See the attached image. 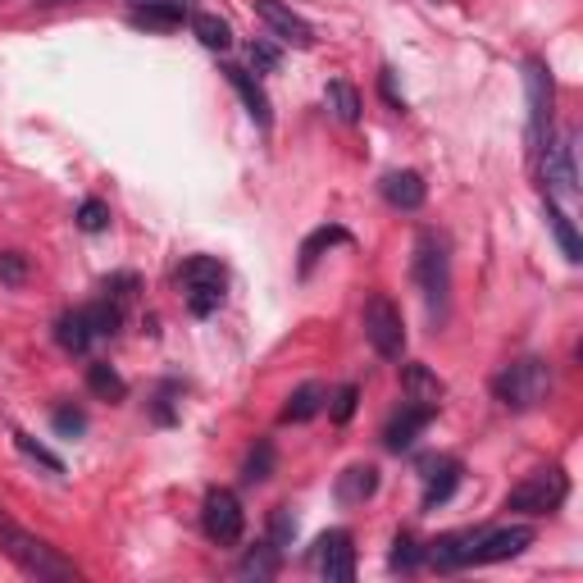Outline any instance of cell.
<instances>
[{"instance_id":"cell-23","label":"cell","mask_w":583,"mask_h":583,"mask_svg":"<svg viewBox=\"0 0 583 583\" xmlns=\"http://www.w3.org/2000/svg\"><path fill=\"white\" fill-rule=\"evenodd\" d=\"M183 19H191L183 6H133V14H128L133 28H150V32H174V28H183Z\"/></svg>"},{"instance_id":"cell-10","label":"cell","mask_w":583,"mask_h":583,"mask_svg":"<svg viewBox=\"0 0 583 583\" xmlns=\"http://www.w3.org/2000/svg\"><path fill=\"white\" fill-rule=\"evenodd\" d=\"M315 570L329 583H352L356 579V538L352 529H329L315 542Z\"/></svg>"},{"instance_id":"cell-21","label":"cell","mask_w":583,"mask_h":583,"mask_svg":"<svg viewBox=\"0 0 583 583\" xmlns=\"http://www.w3.org/2000/svg\"><path fill=\"white\" fill-rule=\"evenodd\" d=\"M324 105L337 124H361V92L346 83V77H333V83L324 87Z\"/></svg>"},{"instance_id":"cell-1","label":"cell","mask_w":583,"mask_h":583,"mask_svg":"<svg viewBox=\"0 0 583 583\" xmlns=\"http://www.w3.org/2000/svg\"><path fill=\"white\" fill-rule=\"evenodd\" d=\"M0 552H6L28 579H42V583H77V565L64 561L46 538L28 533L19 520H10L0 511Z\"/></svg>"},{"instance_id":"cell-34","label":"cell","mask_w":583,"mask_h":583,"mask_svg":"<svg viewBox=\"0 0 583 583\" xmlns=\"http://www.w3.org/2000/svg\"><path fill=\"white\" fill-rule=\"evenodd\" d=\"M0 283L23 288L28 283V256L23 251H0Z\"/></svg>"},{"instance_id":"cell-17","label":"cell","mask_w":583,"mask_h":583,"mask_svg":"<svg viewBox=\"0 0 583 583\" xmlns=\"http://www.w3.org/2000/svg\"><path fill=\"white\" fill-rule=\"evenodd\" d=\"M402 393H406L410 406H429V410H438L443 397H447V387H443V378H438L429 365H406V369H402Z\"/></svg>"},{"instance_id":"cell-27","label":"cell","mask_w":583,"mask_h":583,"mask_svg":"<svg viewBox=\"0 0 583 583\" xmlns=\"http://www.w3.org/2000/svg\"><path fill=\"white\" fill-rule=\"evenodd\" d=\"M279 556H283V552L264 538L260 548H251V552L238 561V574H242V579H274V574H279Z\"/></svg>"},{"instance_id":"cell-5","label":"cell","mask_w":583,"mask_h":583,"mask_svg":"<svg viewBox=\"0 0 583 583\" xmlns=\"http://www.w3.org/2000/svg\"><path fill=\"white\" fill-rule=\"evenodd\" d=\"M178 288H183V301L197 320L215 315L223 305V288H228V274L215 256H187L183 269H178Z\"/></svg>"},{"instance_id":"cell-15","label":"cell","mask_w":583,"mask_h":583,"mask_svg":"<svg viewBox=\"0 0 583 583\" xmlns=\"http://www.w3.org/2000/svg\"><path fill=\"white\" fill-rule=\"evenodd\" d=\"M223 77L232 83V92L242 96V105H247V114L256 119V128H269V124H274V110H269V96H264V87L256 83V73H251V69H242V64H223Z\"/></svg>"},{"instance_id":"cell-16","label":"cell","mask_w":583,"mask_h":583,"mask_svg":"<svg viewBox=\"0 0 583 583\" xmlns=\"http://www.w3.org/2000/svg\"><path fill=\"white\" fill-rule=\"evenodd\" d=\"M383 191V201L393 206V210H419L424 201H429V187H424V178L415 169H397V174H387L378 183Z\"/></svg>"},{"instance_id":"cell-6","label":"cell","mask_w":583,"mask_h":583,"mask_svg":"<svg viewBox=\"0 0 583 583\" xmlns=\"http://www.w3.org/2000/svg\"><path fill=\"white\" fill-rule=\"evenodd\" d=\"M565 497H570L565 470L548 465V470H533L524 483H516V488L507 492V511H520V516H552V511H561Z\"/></svg>"},{"instance_id":"cell-22","label":"cell","mask_w":583,"mask_h":583,"mask_svg":"<svg viewBox=\"0 0 583 583\" xmlns=\"http://www.w3.org/2000/svg\"><path fill=\"white\" fill-rule=\"evenodd\" d=\"M324 406H329V393H324V387H320V383H301L296 393H292V402L283 406V419H288V424H305V419H315Z\"/></svg>"},{"instance_id":"cell-14","label":"cell","mask_w":583,"mask_h":583,"mask_svg":"<svg viewBox=\"0 0 583 583\" xmlns=\"http://www.w3.org/2000/svg\"><path fill=\"white\" fill-rule=\"evenodd\" d=\"M434 415H438V410H429V406H402L393 419H387V429H383V447H387V451H410V447H415V438L434 424Z\"/></svg>"},{"instance_id":"cell-43","label":"cell","mask_w":583,"mask_h":583,"mask_svg":"<svg viewBox=\"0 0 583 583\" xmlns=\"http://www.w3.org/2000/svg\"><path fill=\"white\" fill-rule=\"evenodd\" d=\"M46 6H60V0H46Z\"/></svg>"},{"instance_id":"cell-3","label":"cell","mask_w":583,"mask_h":583,"mask_svg":"<svg viewBox=\"0 0 583 583\" xmlns=\"http://www.w3.org/2000/svg\"><path fill=\"white\" fill-rule=\"evenodd\" d=\"M492 393H497V402L507 410H533L552 393V369H548V361H538V356H520V361H511L507 369L497 374Z\"/></svg>"},{"instance_id":"cell-28","label":"cell","mask_w":583,"mask_h":583,"mask_svg":"<svg viewBox=\"0 0 583 583\" xmlns=\"http://www.w3.org/2000/svg\"><path fill=\"white\" fill-rule=\"evenodd\" d=\"M274 465H279V451H274V443H269V438H260V443L247 451V460H242V483H264L269 475H274Z\"/></svg>"},{"instance_id":"cell-31","label":"cell","mask_w":583,"mask_h":583,"mask_svg":"<svg viewBox=\"0 0 583 583\" xmlns=\"http://www.w3.org/2000/svg\"><path fill=\"white\" fill-rule=\"evenodd\" d=\"M387 565H393L397 574H415L424 565V548H419L410 533H397L393 538V552H387Z\"/></svg>"},{"instance_id":"cell-33","label":"cell","mask_w":583,"mask_h":583,"mask_svg":"<svg viewBox=\"0 0 583 583\" xmlns=\"http://www.w3.org/2000/svg\"><path fill=\"white\" fill-rule=\"evenodd\" d=\"M269 542H274L279 552H288L292 542H296V516H292V507H274V511H269Z\"/></svg>"},{"instance_id":"cell-40","label":"cell","mask_w":583,"mask_h":583,"mask_svg":"<svg viewBox=\"0 0 583 583\" xmlns=\"http://www.w3.org/2000/svg\"><path fill=\"white\" fill-rule=\"evenodd\" d=\"M174 393H178V387H174V383H165V387H160V397H155V419H160V424H174V419H178Z\"/></svg>"},{"instance_id":"cell-9","label":"cell","mask_w":583,"mask_h":583,"mask_svg":"<svg viewBox=\"0 0 583 583\" xmlns=\"http://www.w3.org/2000/svg\"><path fill=\"white\" fill-rule=\"evenodd\" d=\"M201 529L210 542H219V548H232V542L242 538L247 529V511L232 488H210L206 501H201Z\"/></svg>"},{"instance_id":"cell-24","label":"cell","mask_w":583,"mask_h":583,"mask_svg":"<svg viewBox=\"0 0 583 583\" xmlns=\"http://www.w3.org/2000/svg\"><path fill=\"white\" fill-rule=\"evenodd\" d=\"M187 23H191V37H197L206 51H228V46H232L228 19H219V14H191Z\"/></svg>"},{"instance_id":"cell-39","label":"cell","mask_w":583,"mask_h":583,"mask_svg":"<svg viewBox=\"0 0 583 583\" xmlns=\"http://www.w3.org/2000/svg\"><path fill=\"white\" fill-rule=\"evenodd\" d=\"M378 92H383V101H387V105H393L397 114L406 110V96L397 92V73H393V69H387V64L378 69Z\"/></svg>"},{"instance_id":"cell-12","label":"cell","mask_w":583,"mask_h":583,"mask_svg":"<svg viewBox=\"0 0 583 583\" xmlns=\"http://www.w3.org/2000/svg\"><path fill=\"white\" fill-rule=\"evenodd\" d=\"M524 548H533V529L529 524H511V529H483L475 552H470V565H497V561H511L520 556Z\"/></svg>"},{"instance_id":"cell-35","label":"cell","mask_w":583,"mask_h":583,"mask_svg":"<svg viewBox=\"0 0 583 583\" xmlns=\"http://www.w3.org/2000/svg\"><path fill=\"white\" fill-rule=\"evenodd\" d=\"M77 228H83V232H105L110 228V206L87 197L83 206H77Z\"/></svg>"},{"instance_id":"cell-38","label":"cell","mask_w":583,"mask_h":583,"mask_svg":"<svg viewBox=\"0 0 583 583\" xmlns=\"http://www.w3.org/2000/svg\"><path fill=\"white\" fill-rule=\"evenodd\" d=\"M133 292H137V274H114V279H105V296H110V301L128 305Z\"/></svg>"},{"instance_id":"cell-41","label":"cell","mask_w":583,"mask_h":583,"mask_svg":"<svg viewBox=\"0 0 583 583\" xmlns=\"http://www.w3.org/2000/svg\"><path fill=\"white\" fill-rule=\"evenodd\" d=\"M247 55L256 69H279V46H269V42H251Z\"/></svg>"},{"instance_id":"cell-42","label":"cell","mask_w":583,"mask_h":583,"mask_svg":"<svg viewBox=\"0 0 583 583\" xmlns=\"http://www.w3.org/2000/svg\"><path fill=\"white\" fill-rule=\"evenodd\" d=\"M133 6H183V10H191V0H133Z\"/></svg>"},{"instance_id":"cell-19","label":"cell","mask_w":583,"mask_h":583,"mask_svg":"<svg viewBox=\"0 0 583 583\" xmlns=\"http://www.w3.org/2000/svg\"><path fill=\"white\" fill-rule=\"evenodd\" d=\"M374 492H378V470H374V465H352V470L337 475V501H342V507H365Z\"/></svg>"},{"instance_id":"cell-36","label":"cell","mask_w":583,"mask_h":583,"mask_svg":"<svg viewBox=\"0 0 583 583\" xmlns=\"http://www.w3.org/2000/svg\"><path fill=\"white\" fill-rule=\"evenodd\" d=\"M356 402H361V387L356 383H342L337 393H333V406H329V415H333V424H346L356 415Z\"/></svg>"},{"instance_id":"cell-13","label":"cell","mask_w":583,"mask_h":583,"mask_svg":"<svg viewBox=\"0 0 583 583\" xmlns=\"http://www.w3.org/2000/svg\"><path fill=\"white\" fill-rule=\"evenodd\" d=\"M479 533H483V529H456V533L434 538L429 548H424V565H434V570H443V574L465 570V565H470V552H475Z\"/></svg>"},{"instance_id":"cell-32","label":"cell","mask_w":583,"mask_h":583,"mask_svg":"<svg viewBox=\"0 0 583 583\" xmlns=\"http://www.w3.org/2000/svg\"><path fill=\"white\" fill-rule=\"evenodd\" d=\"M14 447H19V456H28L32 465H42V470H51V475H64V460L51 451V447H42L32 434H14Z\"/></svg>"},{"instance_id":"cell-8","label":"cell","mask_w":583,"mask_h":583,"mask_svg":"<svg viewBox=\"0 0 583 583\" xmlns=\"http://www.w3.org/2000/svg\"><path fill=\"white\" fill-rule=\"evenodd\" d=\"M365 342L383 361L406 356V320L387 296H369V305H365Z\"/></svg>"},{"instance_id":"cell-2","label":"cell","mask_w":583,"mask_h":583,"mask_svg":"<svg viewBox=\"0 0 583 583\" xmlns=\"http://www.w3.org/2000/svg\"><path fill=\"white\" fill-rule=\"evenodd\" d=\"M574 142L579 133L565 128L561 137H548V146L538 150V178H542V201L574 206L579 201V169H574Z\"/></svg>"},{"instance_id":"cell-18","label":"cell","mask_w":583,"mask_h":583,"mask_svg":"<svg viewBox=\"0 0 583 583\" xmlns=\"http://www.w3.org/2000/svg\"><path fill=\"white\" fill-rule=\"evenodd\" d=\"M55 342L64 346L69 356H83L87 346L96 342V329H92L87 305H77V310H69V315H60V320H55Z\"/></svg>"},{"instance_id":"cell-37","label":"cell","mask_w":583,"mask_h":583,"mask_svg":"<svg viewBox=\"0 0 583 583\" xmlns=\"http://www.w3.org/2000/svg\"><path fill=\"white\" fill-rule=\"evenodd\" d=\"M51 424H55V434H60V438H83V434H87V415L77 410V406H60Z\"/></svg>"},{"instance_id":"cell-26","label":"cell","mask_w":583,"mask_h":583,"mask_svg":"<svg viewBox=\"0 0 583 583\" xmlns=\"http://www.w3.org/2000/svg\"><path fill=\"white\" fill-rule=\"evenodd\" d=\"M87 387H92L96 397H105V402H124L128 397V383L119 378V369L105 365V361H92L87 365Z\"/></svg>"},{"instance_id":"cell-25","label":"cell","mask_w":583,"mask_h":583,"mask_svg":"<svg viewBox=\"0 0 583 583\" xmlns=\"http://www.w3.org/2000/svg\"><path fill=\"white\" fill-rule=\"evenodd\" d=\"M548 223H552V232H556V242H561L565 260H570V264H579V260H583V242H579V232H574L570 210H565V206H556V201H548Z\"/></svg>"},{"instance_id":"cell-30","label":"cell","mask_w":583,"mask_h":583,"mask_svg":"<svg viewBox=\"0 0 583 583\" xmlns=\"http://www.w3.org/2000/svg\"><path fill=\"white\" fill-rule=\"evenodd\" d=\"M337 242H346V228H337V223L310 232L305 247H301V274H310V269H315V260H320L329 247H337Z\"/></svg>"},{"instance_id":"cell-20","label":"cell","mask_w":583,"mask_h":583,"mask_svg":"<svg viewBox=\"0 0 583 583\" xmlns=\"http://www.w3.org/2000/svg\"><path fill=\"white\" fill-rule=\"evenodd\" d=\"M460 460H438L429 470V483H424V511H438L443 501H451V492L460 488Z\"/></svg>"},{"instance_id":"cell-7","label":"cell","mask_w":583,"mask_h":583,"mask_svg":"<svg viewBox=\"0 0 583 583\" xmlns=\"http://www.w3.org/2000/svg\"><path fill=\"white\" fill-rule=\"evenodd\" d=\"M524 92H529V150L538 155L552 137V105H556V83L552 69L542 60L524 64Z\"/></svg>"},{"instance_id":"cell-4","label":"cell","mask_w":583,"mask_h":583,"mask_svg":"<svg viewBox=\"0 0 583 583\" xmlns=\"http://www.w3.org/2000/svg\"><path fill=\"white\" fill-rule=\"evenodd\" d=\"M415 283L429 301V315L443 320L447 315V296H451V256H447V242L438 232H419L415 242Z\"/></svg>"},{"instance_id":"cell-11","label":"cell","mask_w":583,"mask_h":583,"mask_svg":"<svg viewBox=\"0 0 583 583\" xmlns=\"http://www.w3.org/2000/svg\"><path fill=\"white\" fill-rule=\"evenodd\" d=\"M256 6V19L279 37V42H288V46H315V28H310L292 6H283V0H251Z\"/></svg>"},{"instance_id":"cell-29","label":"cell","mask_w":583,"mask_h":583,"mask_svg":"<svg viewBox=\"0 0 583 583\" xmlns=\"http://www.w3.org/2000/svg\"><path fill=\"white\" fill-rule=\"evenodd\" d=\"M87 315H92V329H96V337H114V333L124 329V315H128V305L110 301V296L101 292V301H92V305H87Z\"/></svg>"}]
</instances>
